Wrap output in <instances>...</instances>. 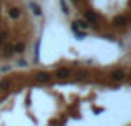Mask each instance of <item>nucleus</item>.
<instances>
[{
    "label": "nucleus",
    "instance_id": "obj_1",
    "mask_svg": "<svg viewBox=\"0 0 131 126\" xmlns=\"http://www.w3.org/2000/svg\"><path fill=\"white\" fill-rule=\"evenodd\" d=\"M0 80V126H131L125 68H57Z\"/></svg>",
    "mask_w": 131,
    "mask_h": 126
}]
</instances>
